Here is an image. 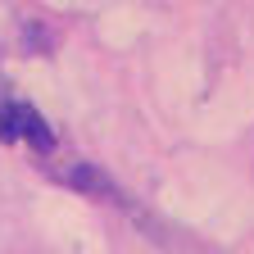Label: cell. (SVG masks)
<instances>
[{"label": "cell", "mask_w": 254, "mask_h": 254, "mask_svg": "<svg viewBox=\"0 0 254 254\" xmlns=\"http://www.w3.org/2000/svg\"><path fill=\"white\" fill-rule=\"evenodd\" d=\"M0 141H27L37 154L55 150V132L37 105L18 100V95H0Z\"/></svg>", "instance_id": "1"}, {"label": "cell", "mask_w": 254, "mask_h": 254, "mask_svg": "<svg viewBox=\"0 0 254 254\" xmlns=\"http://www.w3.org/2000/svg\"><path fill=\"white\" fill-rule=\"evenodd\" d=\"M64 182L77 186V190H95V195H114V200H123V195H118V186H114L100 168H95V164H73L68 173H64Z\"/></svg>", "instance_id": "2"}]
</instances>
